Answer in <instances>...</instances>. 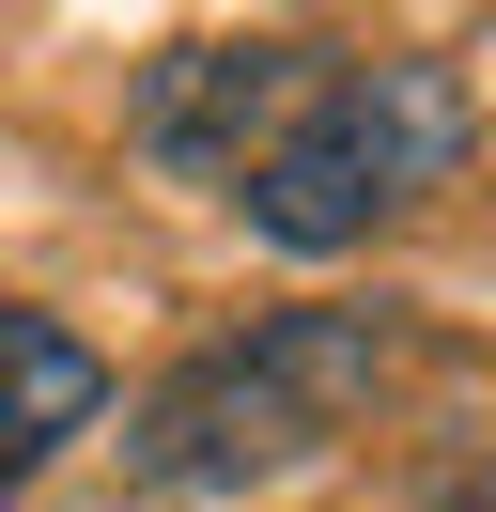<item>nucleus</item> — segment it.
I'll return each instance as SVG.
<instances>
[{"label":"nucleus","instance_id":"nucleus-1","mask_svg":"<svg viewBox=\"0 0 496 512\" xmlns=\"http://www.w3.org/2000/svg\"><path fill=\"white\" fill-rule=\"evenodd\" d=\"M388 373H403L388 311H264V326H233V342H202L140 419H124V481H140L155 512L264 497V481H295Z\"/></svg>","mask_w":496,"mask_h":512},{"label":"nucleus","instance_id":"nucleus-2","mask_svg":"<svg viewBox=\"0 0 496 512\" xmlns=\"http://www.w3.org/2000/svg\"><path fill=\"white\" fill-rule=\"evenodd\" d=\"M481 156V94L434 47H326V78L295 94V125L264 140V171L233 187V218L264 249H372L388 218H419L450 171Z\"/></svg>","mask_w":496,"mask_h":512},{"label":"nucleus","instance_id":"nucleus-3","mask_svg":"<svg viewBox=\"0 0 496 512\" xmlns=\"http://www.w3.org/2000/svg\"><path fill=\"white\" fill-rule=\"evenodd\" d=\"M326 78V32H186L140 63V94H124V140H140L155 171H186V187L233 202L248 171H264V140L295 125V94Z\"/></svg>","mask_w":496,"mask_h":512},{"label":"nucleus","instance_id":"nucleus-4","mask_svg":"<svg viewBox=\"0 0 496 512\" xmlns=\"http://www.w3.org/2000/svg\"><path fill=\"white\" fill-rule=\"evenodd\" d=\"M93 419H109V357L62 311H16V295H0V497H16L62 435H93Z\"/></svg>","mask_w":496,"mask_h":512}]
</instances>
